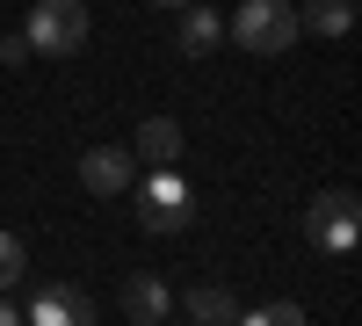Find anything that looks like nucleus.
<instances>
[{
    "label": "nucleus",
    "mask_w": 362,
    "mask_h": 326,
    "mask_svg": "<svg viewBox=\"0 0 362 326\" xmlns=\"http://www.w3.org/2000/svg\"><path fill=\"white\" fill-rule=\"evenodd\" d=\"M22 37H29V51H44V58L87 51V0H37Z\"/></svg>",
    "instance_id": "obj_1"
},
{
    "label": "nucleus",
    "mask_w": 362,
    "mask_h": 326,
    "mask_svg": "<svg viewBox=\"0 0 362 326\" xmlns=\"http://www.w3.org/2000/svg\"><path fill=\"white\" fill-rule=\"evenodd\" d=\"M232 44L239 51H261V58H276L297 44V8L290 0H247V8L232 15Z\"/></svg>",
    "instance_id": "obj_2"
},
{
    "label": "nucleus",
    "mask_w": 362,
    "mask_h": 326,
    "mask_svg": "<svg viewBox=\"0 0 362 326\" xmlns=\"http://www.w3.org/2000/svg\"><path fill=\"white\" fill-rule=\"evenodd\" d=\"M355 225H362V203H355V189H326V196L312 203V247H326V254H348V247H355Z\"/></svg>",
    "instance_id": "obj_3"
},
{
    "label": "nucleus",
    "mask_w": 362,
    "mask_h": 326,
    "mask_svg": "<svg viewBox=\"0 0 362 326\" xmlns=\"http://www.w3.org/2000/svg\"><path fill=\"white\" fill-rule=\"evenodd\" d=\"M189 225V182L167 167L145 174V232H181Z\"/></svg>",
    "instance_id": "obj_4"
},
{
    "label": "nucleus",
    "mask_w": 362,
    "mask_h": 326,
    "mask_svg": "<svg viewBox=\"0 0 362 326\" xmlns=\"http://www.w3.org/2000/svg\"><path fill=\"white\" fill-rule=\"evenodd\" d=\"M131 174H138V153H124V145H95V153L80 160V182L95 189V196H124Z\"/></svg>",
    "instance_id": "obj_5"
},
{
    "label": "nucleus",
    "mask_w": 362,
    "mask_h": 326,
    "mask_svg": "<svg viewBox=\"0 0 362 326\" xmlns=\"http://www.w3.org/2000/svg\"><path fill=\"white\" fill-rule=\"evenodd\" d=\"M29 326H95V305H87L73 283H51V290L29 298Z\"/></svg>",
    "instance_id": "obj_6"
},
{
    "label": "nucleus",
    "mask_w": 362,
    "mask_h": 326,
    "mask_svg": "<svg viewBox=\"0 0 362 326\" xmlns=\"http://www.w3.org/2000/svg\"><path fill=\"white\" fill-rule=\"evenodd\" d=\"M181 305H189L196 326H239V298H232L225 283H189V290H181Z\"/></svg>",
    "instance_id": "obj_7"
},
{
    "label": "nucleus",
    "mask_w": 362,
    "mask_h": 326,
    "mask_svg": "<svg viewBox=\"0 0 362 326\" xmlns=\"http://www.w3.org/2000/svg\"><path fill=\"white\" fill-rule=\"evenodd\" d=\"M181 145H189V131H181L174 116H145V131H138V160L145 167H174Z\"/></svg>",
    "instance_id": "obj_8"
},
{
    "label": "nucleus",
    "mask_w": 362,
    "mask_h": 326,
    "mask_svg": "<svg viewBox=\"0 0 362 326\" xmlns=\"http://www.w3.org/2000/svg\"><path fill=\"white\" fill-rule=\"evenodd\" d=\"M297 29H312V37H348L355 29V0H305V8H297Z\"/></svg>",
    "instance_id": "obj_9"
},
{
    "label": "nucleus",
    "mask_w": 362,
    "mask_h": 326,
    "mask_svg": "<svg viewBox=\"0 0 362 326\" xmlns=\"http://www.w3.org/2000/svg\"><path fill=\"white\" fill-rule=\"evenodd\" d=\"M124 312H131L138 326H160V319H167V283H160V276H131V283H124Z\"/></svg>",
    "instance_id": "obj_10"
},
{
    "label": "nucleus",
    "mask_w": 362,
    "mask_h": 326,
    "mask_svg": "<svg viewBox=\"0 0 362 326\" xmlns=\"http://www.w3.org/2000/svg\"><path fill=\"white\" fill-rule=\"evenodd\" d=\"M174 37H181V51H189V58H203L210 44L225 37V22H218V15H210L203 0H196V8H181V29H174Z\"/></svg>",
    "instance_id": "obj_11"
},
{
    "label": "nucleus",
    "mask_w": 362,
    "mask_h": 326,
    "mask_svg": "<svg viewBox=\"0 0 362 326\" xmlns=\"http://www.w3.org/2000/svg\"><path fill=\"white\" fill-rule=\"evenodd\" d=\"M22 276H29V254H22V240H15V232L0 225V298H8Z\"/></svg>",
    "instance_id": "obj_12"
},
{
    "label": "nucleus",
    "mask_w": 362,
    "mask_h": 326,
    "mask_svg": "<svg viewBox=\"0 0 362 326\" xmlns=\"http://www.w3.org/2000/svg\"><path fill=\"white\" fill-rule=\"evenodd\" d=\"M239 326H305V305H261V312H239Z\"/></svg>",
    "instance_id": "obj_13"
},
{
    "label": "nucleus",
    "mask_w": 362,
    "mask_h": 326,
    "mask_svg": "<svg viewBox=\"0 0 362 326\" xmlns=\"http://www.w3.org/2000/svg\"><path fill=\"white\" fill-rule=\"evenodd\" d=\"M22 58H29V37H22V29H15V37H0V66H22Z\"/></svg>",
    "instance_id": "obj_14"
},
{
    "label": "nucleus",
    "mask_w": 362,
    "mask_h": 326,
    "mask_svg": "<svg viewBox=\"0 0 362 326\" xmlns=\"http://www.w3.org/2000/svg\"><path fill=\"white\" fill-rule=\"evenodd\" d=\"M0 326H22V312H15V298H0Z\"/></svg>",
    "instance_id": "obj_15"
},
{
    "label": "nucleus",
    "mask_w": 362,
    "mask_h": 326,
    "mask_svg": "<svg viewBox=\"0 0 362 326\" xmlns=\"http://www.w3.org/2000/svg\"><path fill=\"white\" fill-rule=\"evenodd\" d=\"M160 8H196V0H160Z\"/></svg>",
    "instance_id": "obj_16"
}]
</instances>
